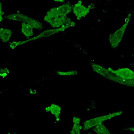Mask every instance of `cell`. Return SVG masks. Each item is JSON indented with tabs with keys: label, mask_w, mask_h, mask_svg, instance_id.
<instances>
[{
	"label": "cell",
	"mask_w": 134,
	"mask_h": 134,
	"mask_svg": "<svg viewBox=\"0 0 134 134\" xmlns=\"http://www.w3.org/2000/svg\"><path fill=\"white\" fill-rule=\"evenodd\" d=\"M44 20L48 22L53 27H59L66 24L71 20L67 17L59 16L52 8L48 11L44 18Z\"/></svg>",
	"instance_id": "6da1fadb"
},
{
	"label": "cell",
	"mask_w": 134,
	"mask_h": 134,
	"mask_svg": "<svg viewBox=\"0 0 134 134\" xmlns=\"http://www.w3.org/2000/svg\"><path fill=\"white\" fill-rule=\"evenodd\" d=\"M5 18L10 20H18L29 24L33 28L37 29H42V24L37 20L32 18L19 12L11 14L5 16Z\"/></svg>",
	"instance_id": "7a4b0ae2"
},
{
	"label": "cell",
	"mask_w": 134,
	"mask_h": 134,
	"mask_svg": "<svg viewBox=\"0 0 134 134\" xmlns=\"http://www.w3.org/2000/svg\"><path fill=\"white\" fill-rule=\"evenodd\" d=\"M122 114V111H119L87 120L84 122L83 123V129L85 130H87L103 122L104 121L110 119L115 116L121 115Z\"/></svg>",
	"instance_id": "3957f363"
},
{
	"label": "cell",
	"mask_w": 134,
	"mask_h": 134,
	"mask_svg": "<svg viewBox=\"0 0 134 134\" xmlns=\"http://www.w3.org/2000/svg\"><path fill=\"white\" fill-rule=\"evenodd\" d=\"M81 0L79 1L74 5L72 8L74 13L77 17V19L80 20L82 17L85 16L89 13L91 6L89 5L86 8L82 4Z\"/></svg>",
	"instance_id": "277c9868"
},
{
	"label": "cell",
	"mask_w": 134,
	"mask_h": 134,
	"mask_svg": "<svg viewBox=\"0 0 134 134\" xmlns=\"http://www.w3.org/2000/svg\"><path fill=\"white\" fill-rule=\"evenodd\" d=\"M53 8L56 13L60 17H66V15L69 13L71 10V6L68 3Z\"/></svg>",
	"instance_id": "5b68a950"
},
{
	"label": "cell",
	"mask_w": 134,
	"mask_h": 134,
	"mask_svg": "<svg viewBox=\"0 0 134 134\" xmlns=\"http://www.w3.org/2000/svg\"><path fill=\"white\" fill-rule=\"evenodd\" d=\"M80 119L79 117H75L73 118L72 121L73 125L70 134H80V130L82 127L80 124Z\"/></svg>",
	"instance_id": "8992f818"
},
{
	"label": "cell",
	"mask_w": 134,
	"mask_h": 134,
	"mask_svg": "<svg viewBox=\"0 0 134 134\" xmlns=\"http://www.w3.org/2000/svg\"><path fill=\"white\" fill-rule=\"evenodd\" d=\"M21 26V31L27 38L33 35V28L29 24L23 22Z\"/></svg>",
	"instance_id": "52a82bcc"
},
{
	"label": "cell",
	"mask_w": 134,
	"mask_h": 134,
	"mask_svg": "<svg viewBox=\"0 0 134 134\" xmlns=\"http://www.w3.org/2000/svg\"><path fill=\"white\" fill-rule=\"evenodd\" d=\"M92 130L97 134H111L103 122L94 127Z\"/></svg>",
	"instance_id": "ba28073f"
},
{
	"label": "cell",
	"mask_w": 134,
	"mask_h": 134,
	"mask_svg": "<svg viewBox=\"0 0 134 134\" xmlns=\"http://www.w3.org/2000/svg\"><path fill=\"white\" fill-rule=\"evenodd\" d=\"M12 34V31L9 29H4L1 28L0 29L1 38L3 42H7L8 41Z\"/></svg>",
	"instance_id": "9c48e42d"
},
{
	"label": "cell",
	"mask_w": 134,
	"mask_h": 134,
	"mask_svg": "<svg viewBox=\"0 0 134 134\" xmlns=\"http://www.w3.org/2000/svg\"><path fill=\"white\" fill-rule=\"evenodd\" d=\"M47 109L48 110V111L49 110L51 111V113L55 115L56 120L58 121L60 119L59 114L61 111V108L58 105L53 104L49 108Z\"/></svg>",
	"instance_id": "30bf717a"
},
{
	"label": "cell",
	"mask_w": 134,
	"mask_h": 134,
	"mask_svg": "<svg viewBox=\"0 0 134 134\" xmlns=\"http://www.w3.org/2000/svg\"><path fill=\"white\" fill-rule=\"evenodd\" d=\"M23 42H12L10 44V46L12 49H14L16 46L19 45L23 43Z\"/></svg>",
	"instance_id": "8fae6325"
},
{
	"label": "cell",
	"mask_w": 134,
	"mask_h": 134,
	"mask_svg": "<svg viewBox=\"0 0 134 134\" xmlns=\"http://www.w3.org/2000/svg\"><path fill=\"white\" fill-rule=\"evenodd\" d=\"M128 129L130 130L131 131L134 132V127H130Z\"/></svg>",
	"instance_id": "7c38bea8"
},
{
	"label": "cell",
	"mask_w": 134,
	"mask_h": 134,
	"mask_svg": "<svg viewBox=\"0 0 134 134\" xmlns=\"http://www.w3.org/2000/svg\"><path fill=\"white\" fill-rule=\"evenodd\" d=\"M60 1V2H62V1H63V0H56V1Z\"/></svg>",
	"instance_id": "4fadbf2b"
},
{
	"label": "cell",
	"mask_w": 134,
	"mask_h": 134,
	"mask_svg": "<svg viewBox=\"0 0 134 134\" xmlns=\"http://www.w3.org/2000/svg\"><path fill=\"white\" fill-rule=\"evenodd\" d=\"M88 134H92L90 132V133H89Z\"/></svg>",
	"instance_id": "5bb4252c"
}]
</instances>
